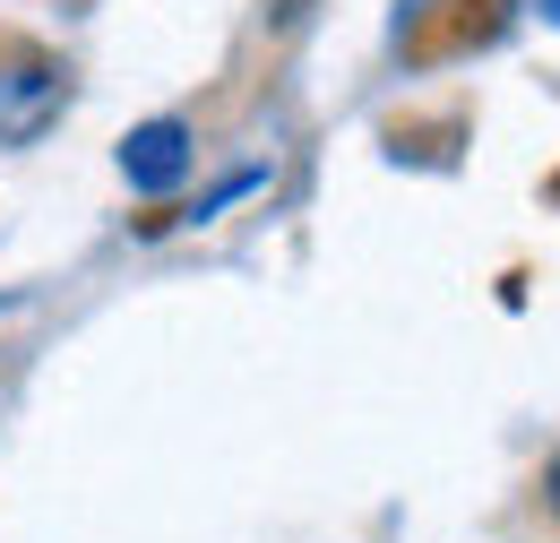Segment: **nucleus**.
I'll use <instances>...</instances> for the list:
<instances>
[{
	"label": "nucleus",
	"instance_id": "f257e3e1",
	"mask_svg": "<svg viewBox=\"0 0 560 543\" xmlns=\"http://www.w3.org/2000/svg\"><path fill=\"white\" fill-rule=\"evenodd\" d=\"M70 113V69L44 44H0V147H35Z\"/></svg>",
	"mask_w": 560,
	"mask_h": 543
},
{
	"label": "nucleus",
	"instance_id": "f03ea898",
	"mask_svg": "<svg viewBox=\"0 0 560 543\" xmlns=\"http://www.w3.org/2000/svg\"><path fill=\"white\" fill-rule=\"evenodd\" d=\"M182 173H190V130H182V122H147V130L121 138V182H130V190L155 199V190H173Z\"/></svg>",
	"mask_w": 560,
	"mask_h": 543
},
{
	"label": "nucleus",
	"instance_id": "7ed1b4c3",
	"mask_svg": "<svg viewBox=\"0 0 560 543\" xmlns=\"http://www.w3.org/2000/svg\"><path fill=\"white\" fill-rule=\"evenodd\" d=\"M544 500H552V518H560V458L544 466Z\"/></svg>",
	"mask_w": 560,
	"mask_h": 543
},
{
	"label": "nucleus",
	"instance_id": "20e7f679",
	"mask_svg": "<svg viewBox=\"0 0 560 543\" xmlns=\"http://www.w3.org/2000/svg\"><path fill=\"white\" fill-rule=\"evenodd\" d=\"M552 190H560V182H552Z\"/></svg>",
	"mask_w": 560,
	"mask_h": 543
}]
</instances>
